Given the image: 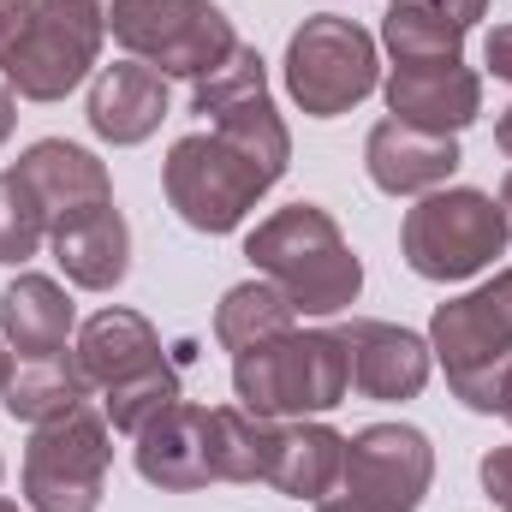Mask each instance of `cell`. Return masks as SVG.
Listing matches in <instances>:
<instances>
[{"mask_svg": "<svg viewBox=\"0 0 512 512\" xmlns=\"http://www.w3.org/2000/svg\"><path fill=\"white\" fill-rule=\"evenodd\" d=\"M459 161H465L459 137L399 126V120H382L364 137V167H370L376 191H387V197H429L459 173Z\"/></svg>", "mask_w": 512, "mask_h": 512, "instance_id": "16", "label": "cell"}, {"mask_svg": "<svg viewBox=\"0 0 512 512\" xmlns=\"http://www.w3.org/2000/svg\"><path fill=\"white\" fill-rule=\"evenodd\" d=\"M399 6H423V12H435V18H447V24H459V30H471V24L489 12V0H399Z\"/></svg>", "mask_w": 512, "mask_h": 512, "instance_id": "30", "label": "cell"}, {"mask_svg": "<svg viewBox=\"0 0 512 512\" xmlns=\"http://www.w3.org/2000/svg\"><path fill=\"white\" fill-rule=\"evenodd\" d=\"M0 471H6V465H0Z\"/></svg>", "mask_w": 512, "mask_h": 512, "instance_id": "41", "label": "cell"}, {"mask_svg": "<svg viewBox=\"0 0 512 512\" xmlns=\"http://www.w3.org/2000/svg\"><path fill=\"white\" fill-rule=\"evenodd\" d=\"M102 36H108V12L90 6V0H42L18 54L6 60V84L24 96V102H66L96 54H102Z\"/></svg>", "mask_w": 512, "mask_h": 512, "instance_id": "9", "label": "cell"}, {"mask_svg": "<svg viewBox=\"0 0 512 512\" xmlns=\"http://www.w3.org/2000/svg\"><path fill=\"white\" fill-rule=\"evenodd\" d=\"M429 352L441 358L447 387L465 411H507L512 405V268L483 280L465 298L435 304Z\"/></svg>", "mask_w": 512, "mask_h": 512, "instance_id": "3", "label": "cell"}, {"mask_svg": "<svg viewBox=\"0 0 512 512\" xmlns=\"http://www.w3.org/2000/svg\"><path fill=\"white\" fill-rule=\"evenodd\" d=\"M12 173L30 185V197H36L48 233L66 227L72 215H90V209L114 203V179H108V167H102L90 149L66 143V137H42V143H30V149L18 155Z\"/></svg>", "mask_w": 512, "mask_h": 512, "instance_id": "14", "label": "cell"}, {"mask_svg": "<svg viewBox=\"0 0 512 512\" xmlns=\"http://www.w3.org/2000/svg\"><path fill=\"white\" fill-rule=\"evenodd\" d=\"M495 203H501V221H507V239H512V173H507V185H501V197H495Z\"/></svg>", "mask_w": 512, "mask_h": 512, "instance_id": "35", "label": "cell"}, {"mask_svg": "<svg viewBox=\"0 0 512 512\" xmlns=\"http://www.w3.org/2000/svg\"><path fill=\"white\" fill-rule=\"evenodd\" d=\"M131 441H137V477L167 489V495H191V489L221 483L215 477V411L209 405L179 399L161 417H149Z\"/></svg>", "mask_w": 512, "mask_h": 512, "instance_id": "12", "label": "cell"}, {"mask_svg": "<svg viewBox=\"0 0 512 512\" xmlns=\"http://www.w3.org/2000/svg\"><path fill=\"white\" fill-rule=\"evenodd\" d=\"M12 126H18V102H12V90L0 84V143L12 137Z\"/></svg>", "mask_w": 512, "mask_h": 512, "instance_id": "32", "label": "cell"}, {"mask_svg": "<svg viewBox=\"0 0 512 512\" xmlns=\"http://www.w3.org/2000/svg\"><path fill=\"white\" fill-rule=\"evenodd\" d=\"M316 512H370V507H358L352 495H340V489H334V495H322V501H316Z\"/></svg>", "mask_w": 512, "mask_h": 512, "instance_id": "33", "label": "cell"}, {"mask_svg": "<svg viewBox=\"0 0 512 512\" xmlns=\"http://www.w3.org/2000/svg\"><path fill=\"white\" fill-rule=\"evenodd\" d=\"M90 6H102V12H108V6H114V0H90Z\"/></svg>", "mask_w": 512, "mask_h": 512, "instance_id": "37", "label": "cell"}, {"mask_svg": "<svg viewBox=\"0 0 512 512\" xmlns=\"http://www.w3.org/2000/svg\"><path fill=\"white\" fill-rule=\"evenodd\" d=\"M399 251L411 262V274H423V280H471L507 251L501 203L471 185L429 191L417 209H405Z\"/></svg>", "mask_w": 512, "mask_h": 512, "instance_id": "6", "label": "cell"}, {"mask_svg": "<svg viewBox=\"0 0 512 512\" xmlns=\"http://www.w3.org/2000/svg\"><path fill=\"white\" fill-rule=\"evenodd\" d=\"M489 72L512 84V24H495L489 30Z\"/></svg>", "mask_w": 512, "mask_h": 512, "instance_id": "31", "label": "cell"}, {"mask_svg": "<svg viewBox=\"0 0 512 512\" xmlns=\"http://www.w3.org/2000/svg\"><path fill=\"white\" fill-rule=\"evenodd\" d=\"M483 489H489L495 507H512V447H495L483 459Z\"/></svg>", "mask_w": 512, "mask_h": 512, "instance_id": "29", "label": "cell"}, {"mask_svg": "<svg viewBox=\"0 0 512 512\" xmlns=\"http://www.w3.org/2000/svg\"><path fill=\"white\" fill-rule=\"evenodd\" d=\"M387 120L417 131L459 137L483 114V78L465 60H435V66H393L387 72Z\"/></svg>", "mask_w": 512, "mask_h": 512, "instance_id": "13", "label": "cell"}, {"mask_svg": "<svg viewBox=\"0 0 512 512\" xmlns=\"http://www.w3.org/2000/svg\"><path fill=\"white\" fill-rule=\"evenodd\" d=\"M0 512H18V507H12V501H0Z\"/></svg>", "mask_w": 512, "mask_h": 512, "instance_id": "38", "label": "cell"}, {"mask_svg": "<svg viewBox=\"0 0 512 512\" xmlns=\"http://www.w3.org/2000/svg\"><path fill=\"white\" fill-rule=\"evenodd\" d=\"M78 328V310L60 280L48 274H18L0 292V334L18 358H54L66 352V334Z\"/></svg>", "mask_w": 512, "mask_h": 512, "instance_id": "21", "label": "cell"}, {"mask_svg": "<svg viewBox=\"0 0 512 512\" xmlns=\"http://www.w3.org/2000/svg\"><path fill=\"white\" fill-rule=\"evenodd\" d=\"M382 42L393 54V66H435V60H465V30L423 12V6H399L387 0Z\"/></svg>", "mask_w": 512, "mask_h": 512, "instance_id": "24", "label": "cell"}, {"mask_svg": "<svg viewBox=\"0 0 512 512\" xmlns=\"http://www.w3.org/2000/svg\"><path fill=\"white\" fill-rule=\"evenodd\" d=\"M245 256L268 286L286 292V304L298 316H340L364 292V262L352 256L340 221L316 203H292V209H274L268 221H256Z\"/></svg>", "mask_w": 512, "mask_h": 512, "instance_id": "1", "label": "cell"}, {"mask_svg": "<svg viewBox=\"0 0 512 512\" xmlns=\"http://www.w3.org/2000/svg\"><path fill=\"white\" fill-rule=\"evenodd\" d=\"M292 304H286V292L280 286H268V280H245V286H233L221 304H215V340H221V352H251L262 340H274V334H286L292 328Z\"/></svg>", "mask_w": 512, "mask_h": 512, "instance_id": "23", "label": "cell"}, {"mask_svg": "<svg viewBox=\"0 0 512 512\" xmlns=\"http://www.w3.org/2000/svg\"><path fill=\"white\" fill-rule=\"evenodd\" d=\"M435 483V447L411 423H370L346 441L340 495L370 512H417Z\"/></svg>", "mask_w": 512, "mask_h": 512, "instance_id": "11", "label": "cell"}, {"mask_svg": "<svg viewBox=\"0 0 512 512\" xmlns=\"http://www.w3.org/2000/svg\"><path fill=\"white\" fill-rule=\"evenodd\" d=\"M233 393L245 411L268 417V423L334 411L352 393V358H346L340 328H286L251 352H239Z\"/></svg>", "mask_w": 512, "mask_h": 512, "instance_id": "2", "label": "cell"}, {"mask_svg": "<svg viewBox=\"0 0 512 512\" xmlns=\"http://www.w3.org/2000/svg\"><path fill=\"white\" fill-rule=\"evenodd\" d=\"M90 399V376L78 370V358H66V352H54V358H18L12 364V382L0 393V405H6V417L12 423H54V417H66L72 405H84Z\"/></svg>", "mask_w": 512, "mask_h": 512, "instance_id": "22", "label": "cell"}, {"mask_svg": "<svg viewBox=\"0 0 512 512\" xmlns=\"http://www.w3.org/2000/svg\"><path fill=\"white\" fill-rule=\"evenodd\" d=\"M268 417L245 405H215V477L221 483H262Z\"/></svg>", "mask_w": 512, "mask_h": 512, "instance_id": "25", "label": "cell"}, {"mask_svg": "<svg viewBox=\"0 0 512 512\" xmlns=\"http://www.w3.org/2000/svg\"><path fill=\"white\" fill-rule=\"evenodd\" d=\"M501 512H512V507H501Z\"/></svg>", "mask_w": 512, "mask_h": 512, "instance_id": "40", "label": "cell"}, {"mask_svg": "<svg viewBox=\"0 0 512 512\" xmlns=\"http://www.w3.org/2000/svg\"><path fill=\"white\" fill-rule=\"evenodd\" d=\"M42 239H48V221H42L30 185L18 173H0V262L6 268L30 262V256L42 251Z\"/></svg>", "mask_w": 512, "mask_h": 512, "instance_id": "27", "label": "cell"}, {"mask_svg": "<svg viewBox=\"0 0 512 512\" xmlns=\"http://www.w3.org/2000/svg\"><path fill=\"white\" fill-rule=\"evenodd\" d=\"M78 370L90 376V387H126L137 376H149V370H161L167 358H161V334L149 328V316H137V310H96L84 328H78Z\"/></svg>", "mask_w": 512, "mask_h": 512, "instance_id": "19", "label": "cell"}, {"mask_svg": "<svg viewBox=\"0 0 512 512\" xmlns=\"http://www.w3.org/2000/svg\"><path fill=\"white\" fill-rule=\"evenodd\" d=\"M114 429L102 411L72 405L54 423H36L24 447V501L30 512H96L108 495Z\"/></svg>", "mask_w": 512, "mask_h": 512, "instance_id": "7", "label": "cell"}, {"mask_svg": "<svg viewBox=\"0 0 512 512\" xmlns=\"http://www.w3.org/2000/svg\"><path fill=\"white\" fill-rule=\"evenodd\" d=\"M507 417H512V405H507Z\"/></svg>", "mask_w": 512, "mask_h": 512, "instance_id": "39", "label": "cell"}, {"mask_svg": "<svg viewBox=\"0 0 512 512\" xmlns=\"http://www.w3.org/2000/svg\"><path fill=\"white\" fill-rule=\"evenodd\" d=\"M376 36L340 12H316L286 42V90L310 120H334L376 90Z\"/></svg>", "mask_w": 512, "mask_h": 512, "instance_id": "8", "label": "cell"}, {"mask_svg": "<svg viewBox=\"0 0 512 512\" xmlns=\"http://www.w3.org/2000/svg\"><path fill=\"white\" fill-rule=\"evenodd\" d=\"M108 30L131 60L155 66L161 78H209L233 48V18L215 0H114Z\"/></svg>", "mask_w": 512, "mask_h": 512, "instance_id": "5", "label": "cell"}, {"mask_svg": "<svg viewBox=\"0 0 512 512\" xmlns=\"http://www.w3.org/2000/svg\"><path fill=\"white\" fill-rule=\"evenodd\" d=\"M346 471V435L310 417L268 423V453H262V483L292 495V501H322L340 489Z\"/></svg>", "mask_w": 512, "mask_h": 512, "instance_id": "17", "label": "cell"}, {"mask_svg": "<svg viewBox=\"0 0 512 512\" xmlns=\"http://www.w3.org/2000/svg\"><path fill=\"white\" fill-rule=\"evenodd\" d=\"M167 120V78L143 60L102 66L90 84V131L114 149H131L143 137H155Z\"/></svg>", "mask_w": 512, "mask_h": 512, "instance_id": "18", "label": "cell"}, {"mask_svg": "<svg viewBox=\"0 0 512 512\" xmlns=\"http://www.w3.org/2000/svg\"><path fill=\"white\" fill-rule=\"evenodd\" d=\"M185 399V382H179V370L173 364H161V370H149V376H137L126 387H108L102 393V417H108V429H120V435H137L149 417H161L167 405H179Z\"/></svg>", "mask_w": 512, "mask_h": 512, "instance_id": "26", "label": "cell"}, {"mask_svg": "<svg viewBox=\"0 0 512 512\" xmlns=\"http://www.w3.org/2000/svg\"><path fill=\"white\" fill-rule=\"evenodd\" d=\"M6 382H12V352L0 346V393H6Z\"/></svg>", "mask_w": 512, "mask_h": 512, "instance_id": "36", "label": "cell"}, {"mask_svg": "<svg viewBox=\"0 0 512 512\" xmlns=\"http://www.w3.org/2000/svg\"><path fill=\"white\" fill-rule=\"evenodd\" d=\"M36 6H42V0H0V72H6V60L18 54V42H24Z\"/></svg>", "mask_w": 512, "mask_h": 512, "instance_id": "28", "label": "cell"}, {"mask_svg": "<svg viewBox=\"0 0 512 512\" xmlns=\"http://www.w3.org/2000/svg\"><path fill=\"white\" fill-rule=\"evenodd\" d=\"M495 143H501V149L512 155V108L501 114V120H495Z\"/></svg>", "mask_w": 512, "mask_h": 512, "instance_id": "34", "label": "cell"}, {"mask_svg": "<svg viewBox=\"0 0 512 512\" xmlns=\"http://www.w3.org/2000/svg\"><path fill=\"white\" fill-rule=\"evenodd\" d=\"M161 185H167L173 215L191 233H233V227H245V215L268 197L274 173L256 161L251 149H239L233 137L191 131V137H179L167 149Z\"/></svg>", "mask_w": 512, "mask_h": 512, "instance_id": "4", "label": "cell"}, {"mask_svg": "<svg viewBox=\"0 0 512 512\" xmlns=\"http://www.w3.org/2000/svg\"><path fill=\"white\" fill-rule=\"evenodd\" d=\"M48 245H54V262L66 268V280L84 292H114L131 268V227L114 203L72 215L66 227L48 233Z\"/></svg>", "mask_w": 512, "mask_h": 512, "instance_id": "20", "label": "cell"}, {"mask_svg": "<svg viewBox=\"0 0 512 512\" xmlns=\"http://www.w3.org/2000/svg\"><path fill=\"white\" fill-rule=\"evenodd\" d=\"M191 114H203L209 131H221V137H233L239 149H251L274 179L286 173V161H292V137H286V120L274 114L268 72H262V54H256V48L239 42L209 78L191 84Z\"/></svg>", "mask_w": 512, "mask_h": 512, "instance_id": "10", "label": "cell"}, {"mask_svg": "<svg viewBox=\"0 0 512 512\" xmlns=\"http://www.w3.org/2000/svg\"><path fill=\"white\" fill-rule=\"evenodd\" d=\"M346 358H352V387L364 399H417L429 387V340L399 328V322H376V316H352L340 328Z\"/></svg>", "mask_w": 512, "mask_h": 512, "instance_id": "15", "label": "cell"}]
</instances>
